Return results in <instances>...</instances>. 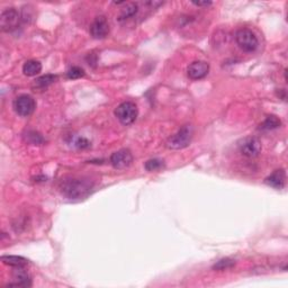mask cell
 Returning a JSON list of instances; mask_svg holds the SVG:
<instances>
[{
	"instance_id": "1",
	"label": "cell",
	"mask_w": 288,
	"mask_h": 288,
	"mask_svg": "<svg viewBox=\"0 0 288 288\" xmlns=\"http://www.w3.org/2000/svg\"><path fill=\"white\" fill-rule=\"evenodd\" d=\"M61 193L69 199H82L93 189V183L88 179H65L60 186Z\"/></svg>"
},
{
	"instance_id": "2",
	"label": "cell",
	"mask_w": 288,
	"mask_h": 288,
	"mask_svg": "<svg viewBox=\"0 0 288 288\" xmlns=\"http://www.w3.org/2000/svg\"><path fill=\"white\" fill-rule=\"evenodd\" d=\"M194 136V129L191 125H185L167 141V148L171 150H182L191 143Z\"/></svg>"
},
{
	"instance_id": "13",
	"label": "cell",
	"mask_w": 288,
	"mask_h": 288,
	"mask_svg": "<svg viewBox=\"0 0 288 288\" xmlns=\"http://www.w3.org/2000/svg\"><path fill=\"white\" fill-rule=\"evenodd\" d=\"M137 11H139V5H137L136 2H125L124 7H123L121 10L118 21L120 22L128 21V19L135 16Z\"/></svg>"
},
{
	"instance_id": "21",
	"label": "cell",
	"mask_w": 288,
	"mask_h": 288,
	"mask_svg": "<svg viewBox=\"0 0 288 288\" xmlns=\"http://www.w3.org/2000/svg\"><path fill=\"white\" fill-rule=\"evenodd\" d=\"M84 76V70L80 67H72L68 70L67 77L69 79H79Z\"/></svg>"
},
{
	"instance_id": "23",
	"label": "cell",
	"mask_w": 288,
	"mask_h": 288,
	"mask_svg": "<svg viewBox=\"0 0 288 288\" xmlns=\"http://www.w3.org/2000/svg\"><path fill=\"white\" fill-rule=\"evenodd\" d=\"M191 3L197 7H209L212 5V1H193Z\"/></svg>"
},
{
	"instance_id": "8",
	"label": "cell",
	"mask_w": 288,
	"mask_h": 288,
	"mask_svg": "<svg viewBox=\"0 0 288 288\" xmlns=\"http://www.w3.org/2000/svg\"><path fill=\"white\" fill-rule=\"evenodd\" d=\"M133 162V155L129 149H121L110 156V164L117 170L129 168Z\"/></svg>"
},
{
	"instance_id": "12",
	"label": "cell",
	"mask_w": 288,
	"mask_h": 288,
	"mask_svg": "<svg viewBox=\"0 0 288 288\" xmlns=\"http://www.w3.org/2000/svg\"><path fill=\"white\" fill-rule=\"evenodd\" d=\"M14 280L15 283L8 284V286H18V287H30L32 286V280L29 275L25 271L24 268H15L14 271Z\"/></svg>"
},
{
	"instance_id": "16",
	"label": "cell",
	"mask_w": 288,
	"mask_h": 288,
	"mask_svg": "<svg viewBox=\"0 0 288 288\" xmlns=\"http://www.w3.org/2000/svg\"><path fill=\"white\" fill-rule=\"evenodd\" d=\"M280 125H282V121H280L277 116H275V115H270V116H267L266 120L261 123L259 130L272 131L280 128Z\"/></svg>"
},
{
	"instance_id": "11",
	"label": "cell",
	"mask_w": 288,
	"mask_h": 288,
	"mask_svg": "<svg viewBox=\"0 0 288 288\" xmlns=\"http://www.w3.org/2000/svg\"><path fill=\"white\" fill-rule=\"evenodd\" d=\"M264 183H266V185L275 188V189H283L286 183V171L284 169L275 170L270 176H268L264 179Z\"/></svg>"
},
{
	"instance_id": "7",
	"label": "cell",
	"mask_w": 288,
	"mask_h": 288,
	"mask_svg": "<svg viewBox=\"0 0 288 288\" xmlns=\"http://www.w3.org/2000/svg\"><path fill=\"white\" fill-rule=\"evenodd\" d=\"M240 152L247 158H256V157L259 156V153L261 152V142L257 139V137L253 136H248L242 139L239 144Z\"/></svg>"
},
{
	"instance_id": "9",
	"label": "cell",
	"mask_w": 288,
	"mask_h": 288,
	"mask_svg": "<svg viewBox=\"0 0 288 288\" xmlns=\"http://www.w3.org/2000/svg\"><path fill=\"white\" fill-rule=\"evenodd\" d=\"M90 35L95 40H103L109 33V24L105 16H97L90 25Z\"/></svg>"
},
{
	"instance_id": "15",
	"label": "cell",
	"mask_w": 288,
	"mask_h": 288,
	"mask_svg": "<svg viewBox=\"0 0 288 288\" xmlns=\"http://www.w3.org/2000/svg\"><path fill=\"white\" fill-rule=\"evenodd\" d=\"M42 71V64L36 60H28L23 65V72L27 77H34Z\"/></svg>"
},
{
	"instance_id": "18",
	"label": "cell",
	"mask_w": 288,
	"mask_h": 288,
	"mask_svg": "<svg viewBox=\"0 0 288 288\" xmlns=\"http://www.w3.org/2000/svg\"><path fill=\"white\" fill-rule=\"evenodd\" d=\"M234 264H236V261H234L233 259L224 258V259L218 260L217 262L213 266V269L217 270V271H223V270L230 269V268L234 267Z\"/></svg>"
},
{
	"instance_id": "10",
	"label": "cell",
	"mask_w": 288,
	"mask_h": 288,
	"mask_svg": "<svg viewBox=\"0 0 288 288\" xmlns=\"http://www.w3.org/2000/svg\"><path fill=\"white\" fill-rule=\"evenodd\" d=\"M209 72V64L204 61H195L187 68V75L191 80H199L205 78Z\"/></svg>"
},
{
	"instance_id": "22",
	"label": "cell",
	"mask_w": 288,
	"mask_h": 288,
	"mask_svg": "<svg viewBox=\"0 0 288 288\" xmlns=\"http://www.w3.org/2000/svg\"><path fill=\"white\" fill-rule=\"evenodd\" d=\"M75 145L77 148L78 149H81V150H84V149H88V148H90V145H91V143L89 141H88L86 137H78V139H77V141L75 142Z\"/></svg>"
},
{
	"instance_id": "19",
	"label": "cell",
	"mask_w": 288,
	"mask_h": 288,
	"mask_svg": "<svg viewBox=\"0 0 288 288\" xmlns=\"http://www.w3.org/2000/svg\"><path fill=\"white\" fill-rule=\"evenodd\" d=\"M144 167L150 172L158 171V170H161V169H162L164 167V162H163V160L158 159V158L150 159V160L147 161V162H145Z\"/></svg>"
},
{
	"instance_id": "4",
	"label": "cell",
	"mask_w": 288,
	"mask_h": 288,
	"mask_svg": "<svg viewBox=\"0 0 288 288\" xmlns=\"http://www.w3.org/2000/svg\"><path fill=\"white\" fill-rule=\"evenodd\" d=\"M236 41L241 50L251 53L258 49L259 41L256 34L249 28H241L236 33Z\"/></svg>"
},
{
	"instance_id": "3",
	"label": "cell",
	"mask_w": 288,
	"mask_h": 288,
	"mask_svg": "<svg viewBox=\"0 0 288 288\" xmlns=\"http://www.w3.org/2000/svg\"><path fill=\"white\" fill-rule=\"evenodd\" d=\"M137 115H139V109H137L136 104L133 102L122 103L115 109V116L123 125L133 124L136 121Z\"/></svg>"
},
{
	"instance_id": "20",
	"label": "cell",
	"mask_w": 288,
	"mask_h": 288,
	"mask_svg": "<svg viewBox=\"0 0 288 288\" xmlns=\"http://www.w3.org/2000/svg\"><path fill=\"white\" fill-rule=\"evenodd\" d=\"M26 140H27L30 144L34 145H40L42 143H44L43 136H42L38 132H35V131H29V132H27V134H26Z\"/></svg>"
},
{
	"instance_id": "6",
	"label": "cell",
	"mask_w": 288,
	"mask_h": 288,
	"mask_svg": "<svg viewBox=\"0 0 288 288\" xmlns=\"http://www.w3.org/2000/svg\"><path fill=\"white\" fill-rule=\"evenodd\" d=\"M36 108V102L32 96L21 95L14 101V109L19 116L27 117L34 113Z\"/></svg>"
},
{
	"instance_id": "5",
	"label": "cell",
	"mask_w": 288,
	"mask_h": 288,
	"mask_svg": "<svg viewBox=\"0 0 288 288\" xmlns=\"http://www.w3.org/2000/svg\"><path fill=\"white\" fill-rule=\"evenodd\" d=\"M22 22V15L15 8H7L2 10L0 15V28L2 32H14L19 27Z\"/></svg>"
},
{
	"instance_id": "17",
	"label": "cell",
	"mask_w": 288,
	"mask_h": 288,
	"mask_svg": "<svg viewBox=\"0 0 288 288\" xmlns=\"http://www.w3.org/2000/svg\"><path fill=\"white\" fill-rule=\"evenodd\" d=\"M57 79L56 75H45L42 76L40 78H37L35 80V86L38 88H45L52 84L53 82H55Z\"/></svg>"
},
{
	"instance_id": "14",
	"label": "cell",
	"mask_w": 288,
	"mask_h": 288,
	"mask_svg": "<svg viewBox=\"0 0 288 288\" xmlns=\"http://www.w3.org/2000/svg\"><path fill=\"white\" fill-rule=\"evenodd\" d=\"M1 261L5 264L13 268H25L28 264V260L18 256H2Z\"/></svg>"
}]
</instances>
